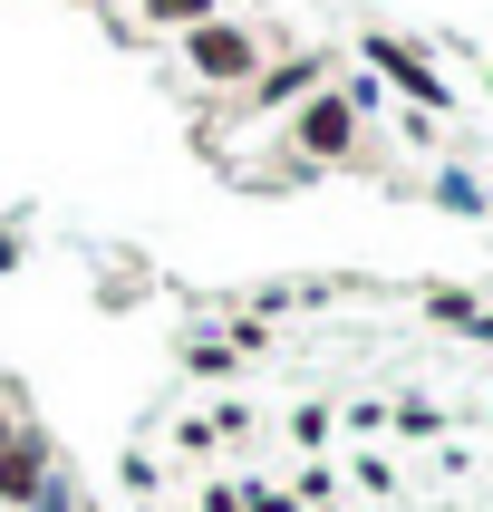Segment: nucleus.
<instances>
[{"label": "nucleus", "mask_w": 493, "mask_h": 512, "mask_svg": "<svg viewBox=\"0 0 493 512\" xmlns=\"http://www.w3.org/2000/svg\"><path fill=\"white\" fill-rule=\"evenodd\" d=\"M194 58H203V68H223V78H232V68H242V39H232V29H203V39H194Z\"/></svg>", "instance_id": "obj_1"}]
</instances>
